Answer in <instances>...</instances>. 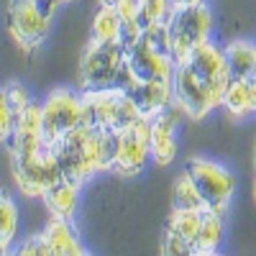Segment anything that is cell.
Wrapping results in <instances>:
<instances>
[{
  "label": "cell",
  "instance_id": "cell-28",
  "mask_svg": "<svg viewBox=\"0 0 256 256\" xmlns=\"http://www.w3.org/2000/svg\"><path fill=\"white\" fill-rule=\"evenodd\" d=\"M54 3H56V6L62 8V6H72V3H74V0H54Z\"/></svg>",
  "mask_w": 256,
  "mask_h": 256
},
{
  "label": "cell",
  "instance_id": "cell-21",
  "mask_svg": "<svg viewBox=\"0 0 256 256\" xmlns=\"http://www.w3.org/2000/svg\"><path fill=\"white\" fill-rule=\"evenodd\" d=\"M118 16H120V26H123V34H120V44L123 46H131L141 38L144 34V16H141V6L138 0H120L116 6Z\"/></svg>",
  "mask_w": 256,
  "mask_h": 256
},
{
  "label": "cell",
  "instance_id": "cell-8",
  "mask_svg": "<svg viewBox=\"0 0 256 256\" xmlns=\"http://www.w3.org/2000/svg\"><path fill=\"white\" fill-rule=\"evenodd\" d=\"M184 169L195 180L208 210L226 216L233 202V195H236V174L226 164L208 156H190Z\"/></svg>",
  "mask_w": 256,
  "mask_h": 256
},
{
  "label": "cell",
  "instance_id": "cell-20",
  "mask_svg": "<svg viewBox=\"0 0 256 256\" xmlns=\"http://www.w3.org/2000/svg\"><path fill=\"white\" fill-rule=\"evenodd\" d=\"M18 236V205L8 190L0 187V254H8Z\"/></svg>",
  "mask_w": 256,
  "mask_h": 256
},
{
  "label": "cell",
  "instance_id": "cell-4",
  "mask_svg": "<svg viewBox=\"0 0 256 256\" xmlns=\"http://www.w3.org/2000/svg\"><path fill=\"white\" fill-rule=\"evenodd\" d=\"M144 118L126 88L113 84L102 90H82V123L118 134L120 128Z\"/></svg>",
  "mask_w": 256,
  "mask_h": 256
},
{
  "label": "cell",
  "instance_id": "cell-25",
  "mask_svg": "<svg viewBox=\"0 0 256 256\" xmlns=\"http://www.w3.org/2000/svg\"><path fill=\"white\" fill-rule=\"evenodd\" d=\"M3 90H6L8 102L13 105V110H16L18 116L34 102V98H31V92H28V88H26L24 82H16V80H13V82H6V84H3Z\"/></svg>",
  "mask_w": 256,
  "mask_h": 256
},
{
  "label": "cell",
  "instance_id": "cell-19",
  "mask_svg": "<svg viewBox=\"0 0 256 256\" xmlns=\"http://www.w3.org/2000/svg\"><path fill=\"white\" fill-rule=\"evenodd\" d=\"M120 34H123V26H120V16H118L116 6L100 3L90 20V38L110 44V41H120Z\"/></svg>",
  "mask_w": 256,
  "mask_h": 256
},
{
  "label": "cell",
  "instance_id": "cell-15",
  "mask_svg": "<svg viewBox=\"0 0 256 256\" xmlns=\"http://www.w3.org/2000/svg\"><path fill=\"white\" fill-rule=\"evenodd\" d=\"M226 216L220 212H212V210H205L202 216V223H200V230L195 241L190 246V256H212L218 254L220 244H223V236H226Z\"/></svg>",
  "mask_w": 256,
  "mask_h": 256
},
{
  "label": "cell",
  "instance_id": "cell-9",
  "mask_svg": "<svg viewBox=\"0 0 256 256\" xmlns=\"http://www.w3.org/2000/svg\"><path fill=\"white\" fill-rule=\"evenodd\" d=\"M77 126H82V92L56 88L41 100V134L49 146H56Z\"/></svg>",
  "mask_w": 256,
  "mask_h": 256
},
{
  "label": "cell",
  "instance_id": "cell-13",
  "mask_svg": "<svg viewBox=\"0 0 256 256\" xmlns=\"http://www.w3.org/2000/svg\"><path fill=\"white\" fill-rule=\"evenodd\" d=\"M41 233H44L49 256H88L90 254L88 248L82 246V238L77 236L74 220L52 218Z\"/></svg>",
  "mask_w": 256,
  "mask_h": 256
},
{
  "label": "cell",
  "instance_id": "cell-14",
  "mask_svg": "<svg viewBox=\"0 0 256 256\" xmlns=\"http://www.w3.org/2000/svg\"><path fill=\"white\" fill-rule=\"evenodd\" d=\"M220 110L236 123L246 120L248 116H256V80L254 77L230 80Z\"/></svg>",
  "mask_w": 256,
  "mask_h": 256
},
{
  "label": "cell",
  "instance_id": "cell-32",
  "mask_svg": "<svg viewBox=\"0 0 256 256\" xmlns=\"http://www.w3.org/2000/svg\"><path fill=\"white\" fill-rule=\"evenodd\" d=\"M254 80H256V72H254Z\"/></svg>",
  "mask_w": 256,
  "mask_h": 256
},
{
  "label": "cell",
  "instance_id": "cell-11",
  "mask_svg": "<svg viewBox=\"0 0 256 256\" xmlns=\"http://www.w3.org/2000/svg\"><path fill=\"white\" fill-rule=\"evenodd\" d=\"M184 120V113L174 105H169L164 113L152 118V164L169 166L174 164L180 152V126Z\"/></svg>",
  "mask_w": 256,
  "mask_h": 256
},
{
  "label": "cell",
  "instance_id": "cell-17",
  "mask_svg": "<svg viewBox=\"0 0 256 256\" xmlns=\"http://www.w3.org/2000/svg\"><path fill=\"white\" fill-rule=\"evenodd\" d=\"M230 80H244L254 77L256 72V44L248 38H233L223 46Z\"/></svg>",
  "mask_w": 256,
  "mask_h": 256
},
{
  "label": "cell",
  "instance_id": "cell-7",
  "mask_svg": "<svg viewBox=\"0 0 256 256\" xmlns=\"http://www.w3.org/2000/svg\"><path fill=\"white\" fill-rule=\"evenodd\" d=\"M126 70V46L120 41H88L80 59V88L82 90H102L120 82Z\"/></svg>",
  "mask_w": 256,
  "mask_h": 256
},
{
  "label": "cell",
  "instance_id": "cell-26",
  "mask_svg": "<svg viewBox=\"0 0 256 256\" xmlns=\"http://www.w3.org/2000/svg\"><path fill=\"white\" fill-rule=\"evenodd\" d=\"M16 254H20V256H49L46 241H44V233L38 230V233H34V236H28L24 244L16 248Z\"/></svg>",
  "mask_w": 256,
  "mask_h": 256
},
{
  "label": "cell",
  "instance_id": "cell-18",
  "mask_svg": "<svg viewBox=\"0 0 256 256\" xmlns=\"http://www.w3.org/2000/svg\"><path fill=\"white\" fill-rule=\"evenodd\" d=\"M202 216H205V210L172 208V212H169V218H166V226H164V233H169V236H177V238H182L187 246H192V241H195L198 230H200Z\"/></svg>",
  "mask_w": 256,
  "mask_h": 256
},
{
  "label": "cell",
  "instance_id": "cell-27",
  "mask_svg": "<svg viewBox=\"0 0 256 256\" xmlns=\"http://www.w3.org/2000/svg\"><path fill=\"white\" fill-rule=\"evenodd\" d=\"M198 3H205V0H172L174 8H187V6H198Z\"/></svg>",
  "mask_w": 256,
  "mask_h": 256
},
{
  "label": "cell",
  "instance_id": "cell-12",
  "mask_svg": "<svg viewBox=\"0 0 256 256\" xmlns=\"http://www.w3.org/2000/svg\"><path fill=\"white\" fill-rule=\"evenodd\" d=\"M126 90L136 100L141 116L148 120L164 113L169 105H174L172 82H131V84H126Z\"/></svg>",
  "mask_w": 256,
  "mask_h": 256
},
{
  "label": "cell",
  "instance_id": "cell-29",
  "mask_svg": "<svg viewBox=\"0 0 256 256\" xmlns=\"http://www.w3.org/2000/svg\"><path fill=\"white\" fill-rule=\"evenodd\" d=\"M251 198H254V202H256V177H254V184H251Z\"/></svg>",
  "mask_w": 256,
  "mask_h": 256
},
{
  "label": "cell",
  "instance_id": "cell-24",
  "mask_svg": "<svg viewBox=\"0 0 256 256\" xmlns=\"http://www.w3.org/2000/svg\"><path fill=\"white\" fill-rule=\"evenodd\" d=\"M138 6H141V16H144V26L162 24L174 8L172 0H138Z\"/></svg>",
  "mask_w": 256,
  "mask_h": 256
},
{
  "label": "cell",
  "instance_id": "cell-5",
  "mask_svg": "<svg viewBox=\"0 0 256 256\" xmlns=\"http://www.w3.org/2000/svg\"><path fill=\"white\" fill-rule=\"evenodd\" d=\"M172 90H174L177 108L184 113L187 120H205L210 113L223 108V98L228 88L200 77L187 62H177Z\"/></svg>",
  "mask_w": 256,
  "mask_h": 256
},
{
  "label": "cell",
  "instance_id": "cell-23",
  "mask_svg": "<svg viewBox=\"0 0 256 256\" xmlns=\"http://www.w3.org/2000/svg\"><path fill=\"white\" fill-rule=\"evenodd\" d=\"M16 120H18V113L13 110L3 84H0V146H8V141L16 131Z\"/></svg>",
  "mask_w": 256,
  "mask_h": 256
},
{
  "label": "cell",
  "instance_id": "cell-22",
  "mask_svg": "<svg viewBox=\"0 0 256 256\" xmlns=\"http://www.w3.org/2000/svg\"><path fill=\"white\" fill-rule=\"evenodd\" d=\"M172 208H187V210H208L200 190L192 180V174L187 172H180L174 177V184H172Z\"/></svg>",
  "mask_w": 256,
  "mask_h": 256
},
{
  "label": "cell",
  "instance_id": "cell-1",
  "mask_svg": "<svg viewBox=\"0 0 256 256\" xmlns=\"http://www.w3.org/2000/svg\"><path fill=\"white\" fill-rule=\"evenodd\" d=\"M54 152H56L64 180L82 187L90 180H95L98 174L113 172L116 134L82 123L54 146Z\"/></svg>",
  "mask_w": 256,
  "mask_h": 256
},
{
  "label": "cell",
  "instance_id": "cell-31",
  "mask_svg": "<svg viewBox=\"0 0 256 256\" xmlns=\"http://www.w3.org/2000/svg\"><path fill=\"white\" fill-rule=\"evenodd\" d=\"M251 159H254V169H256V144H254V152H251Z\"/></svg>",
  "mask_w": 256,
  "mask_h": 256
},
{
  "label": "cell",
  "instance_id": "cell-6",
  "mask_svg": "<svg viewBox=\"0 0 256 256\" xmlns=\"http://www.w3.org/2000/svg\"><path fill=\"white\" fill-rule=\"evenodd\" d=\"M164 24H166L169 46H172L174 62H184L195 46L212 38L216 18H212V10L208 3H198V6H187V8H172V13L166 16Z\"/></svg>",
  "mask_w": 256,
  "mask_h": 256
},
{
  "label": "cell",
  "instance_id": "cell-10",
  "mask_svg": "<svg viewBox=\"0 0 256 256\" xmlns=\"http://www.w3.org/2000/svg\"><path fill=\"white\" fill-rule=\"evenodd\" d=\"M148 162H152V120L138 118L116 134L113 174L126 180L138 177Z\"/></svg>",
  "mask_w": 256,
  "mask_h": 256
},
{
  "label": "cell",
  "instance_id": "cell-2",
  "mask_svg": "<svg viewBox=\"0 0 256 256\" xmlns=\"http://www.w3.org/2000/svg\"><path fill=\"white\" fill-rule=\"evenodd\" d=\"M177 62L169 46L166 24L146 26L136 44L126 46V70L120 77V88L131 82H172Z\"/></svg>",
  "mask_w": 256,
  "mask_h": 256
},
{
  "label": "cell",
  "instance_id": "cell-3",
  "mask_svg": "<svg viewBox=\"0 0 256 256\" xmlns=\"http://www.w3.org/2000/svg\"><path fill=\"white\" fill-rule=\"evenodd\" d=\"M59 6L54 0H6V26L20 52H36L52 31Z\"/></svg>",
  "mask_w": 256,
  "mask_h": 256
},
{
  "label": "cell",
  "instance_id": "cell-30",
  "mask_svg": "<svg viewBox=\"0 0 256 256\" xmlns=\"http://www.w3.org/2000/svg\"><path fill=\"white\" fill-rule=\"evenodd\" d=\"M100 3H105V6H118L120 0H100Z\"/></svg>",
  "mask_w": 256,
  "mask_h": 256
},
{
  "label": "cell",
  "instance_id": "cell-16",
  "mask_svg": "<svg viewBox=\"0 0 256 256\" xmlns=\"http://www.w3.org/2000/svg\"><path fill=\"white\" fill-rule=\"evenodd\" d=\"M80 192H82L80 184L62 180V182H56V184H54L41 200H44V205H46V210H49V216H52V218L74 220V216H77V205H80Z\"/></svg>",
  "mask_w": 256,
  "mask_h": 256
}]
</instances>
